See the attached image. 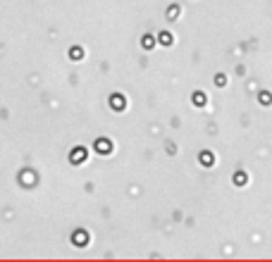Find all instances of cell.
Wrapping results in <instances>:
<instances>
[{
	"instance_id": "obj_1",
	"label": "cell",
	"mask_w": 272,
	"mask_h": 262,
	"mask_svg": "<svg viewBox=\"0 0 272 262\" xmlns=\"http://www.w3.org/2000/svg\"><path fill=\"white\" fill-rule=\"evenodd\" d=\"M110 102H112V107H115V110H122V107H124V98H122V95H112V100H110Z\"/></svg>"
},
{
	"instance_id": "obj_2",
	"label": "cell",
	"mask_w": 272,
	"mask_h": 262,
	"mask_svg": "<svg viewBox=\"0 0 272 262\" xmlns=\"http://www.w3.org/2000/svg\"><path fill=\"white\" fill-rule=\"evenodd\" d=\"M84 157H86V153L79 148V150H74V153H72V162H81Z\"/></svg>"
},
{
	"instance_id": "obj_3",
	"label": "cell",
	"mask_w": 272,
	"mask_h": 262,
	"mask_svg": "<svg viewBox=\"0 0 272 262\" xmlns=\"http://www.w3.org/2000/svg\"><path fill=\"white\" fill-rule=\"evenodd\" d=\"M96 150H100V153H110V143H107V141H98V143H96Z\"/></svg>"
},
{
	"instance_id": "obj_4",
	"label": "cell",
	"mask_w": 272,
	"mask_h": 262,
	"mask_svg": "<svg viewBox=\"0 0 272 262\" xmlns=\"http://www.w3.org/2000/svg\"><path fill=\"white\" fill-rule=\"evenodd\" d=\"M74 241L79 243V246H84V241H86V234H74Z\"/></svg>"
},
{
	"instance_id": "obj_5",
	"label": "cell",
	"mask_w": 272,
	"mask_h": 262,
	"mask_svg": "<svg viewBox=\"0 0 272 262\" xmlns=\"http://www.w3.org/2000/svg\"><path fill=\"white\" fill-rule=\"evenodd\" d=\"M81 55H84V50H81V48H72V57H74V60H77V57H81Z\"/></svg>"
},
{
	"instance_id": "obj_6",
	"label": "cell",
	"mask_w": 272,
	"mask_h": 262,
	"mask_svg": "<svg viewBox=\"0 0 272 262\" xmlns=\"http://www.w3.org/2000/svg\"><path fill=\"white\" fill-rule=\"evenodd\" d=\"M177 14H179V7H177V5H174V7H170V14H167V17H170V19H174V17H177Z\"/></svg>"
},
{
	"instance_id": "obj_7",
	"label": "cell",
	"mask_w": 272,
	"mask_h": 262,
	"mask_svg": "<svg viewBox=\"0 0 272 262\" xmlns=\"http://www.w3.org/2000/svg\"><path fill=\"white\" fill-rule=\"evenodd\" d=\"M160 41H162V43H172V36H170V33L165 31V33H162V36H160Z\"/></svg>"
},
{
	"instance_id": "obj_8",
	"label": "cell",
	"mask_w": 272,
	"mask_h": 262,
	"mask_svg": "<svg viewBox=\"0 0 272 262\" xmlns=\"http://www.w3.org/2000/svg\"><path fill=\"white\" fill-rule=\"evenodd\" d=\"M210 160H212L210 153H203V165H210Z\"/></svg>"
},
{
	"instance_id": "obj_9",
	"label": "cell",
	"mask_w": 272,
	"mask_h": 262,
	"mask_svg": "<svg viewBox=\"0 0 272 262\" xmlns=\"http://www.w3.org/2000/svg\"><path fill=\"white\" fill-rule=\"evenodd\" d=\"M143 45L151 48V45H153V38H151V36H146V38H143Z\"/></svg>"
}]
</instances>
